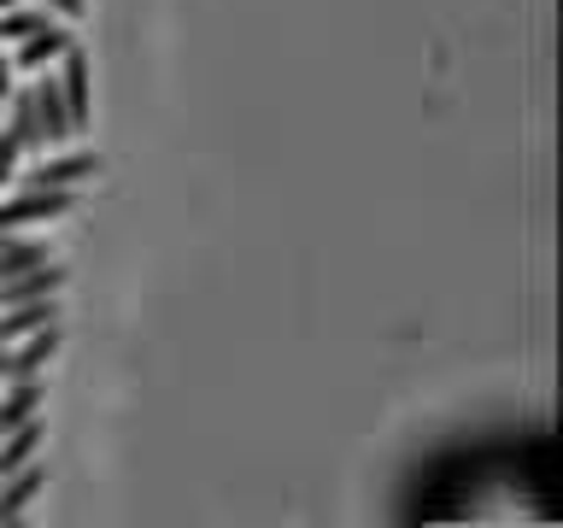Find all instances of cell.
<instances>
[{
	"mask_svg": "<svg viewBox=\"0 0 563 528\" xmlns=\"http://www.w3.org/2000/svg\"><path fill=\"white\" fill-rule=\"evenodd\" d=\"M70 206H77L70 188H24V194H12V200H0V241L18 235V229H30V223L65 218Z\"/></svg>",
	"mask_w": 563,
	"mask_h": 528,
	"instance_id": "1",
	"label": "cell"
},
{
	"mask_svg": "<svg viewBox=\"0 0 563 528\" xmlns=\"http://www.w3.org/2000/svg\"><path fill=\"white\" fill-rule=\"evenodd\" d=\"M59 95L70 106V123L88 130V118H95V70H88V53L77 42L59 53Z\"/></svg>",
	"mask_w": 563,
	"mask_h": 528,
	"instance_id": "2",
	"label": "cell"
},
{
	"mask_svg": "<svg viewBox=\"0 0 563 528\" xmlns=\"http://www.w3.org/2000/svg\"><path fill=\"white\" fill-rule=\"evenodd\" d=\"M82 176H100V153H65V158H42L30 165L18 183L24 188H77Z\"/></svg>",
	"mask_w": 563,
	"mask_h": 528,
	"instance_id": "3",
	"label": "cell"
},
{
	"mask_svg": "<svg viewBox=\"0 0 563 528\" xmlns=\"http://www.w3.org/2000/svg\"><path fill=\"white\" fill-rule=\"evenodd\" d=\"M47 323H59V294H47V299H18V306H0V346L24 341V334L47 329Z\"/></svg>",
	"mask_w": 563,
	"mask_h": 528,
	"instance_id": "4",
	"label": "cell"
},
{
	"mask_svg": "<svg viewBox=\"0 0 563 528\" xmlns=\"http://www.w3.org/2000/svg\"><path fill=\"white\" fill-rule=\"evenodd\" d=\"M59 352V323H47V329H35L24 334V341H12L7 346V382H24V376H42V364Z\"/></svg>",
	"mask_w": 563,
	"mask_h": 528,
	"instance_id": "5",
	"label": "cell"
},
{
	"mask_svg": "<svg viewBox=\"0 0 563 528\" xmlns=\"http://www.w3.org/2000/svg\"><path fill=\"white\" fill-rule=\"evenodd\" d=\"M35 130H42V147L47 141H70L77 123H70V106L59 95V77H42L35 82Z\"/></svg>",
	"mask_w": 563,
	"mask_h": 528,
	"instance_id": "6",
	"label": "cell"
},
{
	"mask_svg": "<svg viewBox=\"0 0 563 528\" xmlns=\"http://www.w3.org/2000/svg\"><path fill=\"white\" fill-rule=\"evenodd\" d=\"M70 42H77V35L59 30V24L47 18V24L35 30V35H24V42H18V53H12V70H47V65L59 59V53H65Z\"/></svg>",
	"mask_w": 563,
	"mask_h": 528,
	"instance_id": "7",
	"label": "cell"
},
{
	"mask_svg": "<svg viewBox=\"0 0 563 528\" xmlns=\"http://www.w3.org/2000/svg\"><path fill=\"white\" fill-rule=\"evenodd\" d=\"M65 288V271L59 264H35V271H18V276H7L0 282V306H18V299H47V294H59Z\"/></svg>",
	"mask_w": 563,
	"mask_h": 528,
	"instance_id": "8",
	"label": "cell"
},
{
	"mask_svg": "<svg viewBox=\"0 0 563 528\" xmlns=\"http://www.w3.org/2000/svg\"><path fill=\"white\" fill-rule=\"evenodd\" d=\"M42 399H47L42 376L7 382V394H0V435H7V429H18V422H30V417H42Z\"/></svg>",
	"mask_w": 563,
	"mask_h": 528,
	"instance_id": "9",
	"label": "cell"
},
{
	"mask_svg": "<svg viewBox=\"0 0 563 528\" xmlns=\"http://www.w3.org/2000/svg\"><path fill=\"white\" fill-rule=\"evenodd\" d=\"M42 487H47V470L42 464H24V470L0 475V522H18V510H24Z\"/></svg>",
	"mask_w": 563,
	"mask_h": 528,
	"instance_id": "10",
	"label": "cell"
},
{
	"mask_svg": "<svg viewBox=\"0 0 563 528\" xmlns=\"http://www.w3.org/2000/svg\"><path fill=\"white\" fill-rule=\"evenodd\" d=\"M42 417H30V422H18V429L0 435V475H12V470H24L35 464V452H42Z\"/></svg>",
	"mask_w": 563,
	"mask_h": 528,
	"instance_id": "11",
	"label": "cell"
},
{
	"mask_svg": "<svg viewBox=\"0 0 563 528\" xmlns=\"http://www.w3.org/2000/svg\"><path fill=\"white\" fill-rule=\"evenodd\" d=\"M47 258H53L47 241H35V235H7V241H0V282L18 276V271H35V264H47Z\"/></svg>",
	"mask_w": 563,
	"mask_h": 528,
	"instance_id": "12",
	"label": "cell"
},
{
	"mask_svg": "<svg viewBox=\"0 0 563 528\" xmlns=\"http://www.w3.org/2000/svg\"><path fill=\"white\" fill-rule=\"evenodd\" d=\"M12 118H7V130L24 141V153H35L42 147V130H35V88H12Z\"/></svg>",
	"mask_w": 563,
	"mask_h": 528,
	"instance_id": "13",
	"label": "cell"
},
{
	"mask_svg": "<svg viewBox=\"0 0 563 528\" xmlns=\"http://www.w3.org/2000/svg\"><path fill=\"white\" fill-rule=\"evenodd\" d=\"M42 24H47V7H7V12H0V47L24 42V35H35Z\"/></svg>",
	"mask_w": 563,
	"mask_h": 528,
	"instance_id": "14",
	"label": "cell"
},
{
	"mask_svg": "<svg viewBox=\"0 0 563 528\" xmlns=\"http://www.w3.org/2000/svg\"><path fill=\"white\" fill-rule=\"evenodd\" d=\"M18 153H24V141H18L12 130H0V176H7V183L18 176Z\"/></svg>",
	"mask_w": 563,
	"mask_h": 528,
	"instance_id": "15",
	"label": "cell"
},
{
	"mask_svg": "<svg viewBox=\"0 0 563 528\" xmlns=\"http://www.w3.org/2000/svg\"><path fill=\"white\" fill-rule=\"evenodd\" d=\"M47 7L59 12V18H82V12H88V0H47Z\"/></svg>",
	"mask_w": 563,
	"mask_h": 528,
	"instance_id": "16",
	"label": "cell"
},
{
	"mask_svg": "<svg viewBox=\"0 0 563 528\" xmlns=\"http://www.w3.org/2000/svg\"><path fill=\"white\" fill-rule=\"evenodd\" d=\"M7 95H12V59L0 53V100H7Z\"/></svg>",
	"mask_w": 563,
	"mask_h": 528,
	"instance_id": "17",
	"label": "cell"
},
{
	"mask_svg": "<svg viewBox=\"0 0 563 528\" xmlns=\"http://www.w3.org/2000/svg\"><path fill=\"white\" fill-rule=\"evenodd\" d=\"M0 382H7V346H0Z\"/></svg>",
	"mask_w": 563,
	"mask_h": 528,
	"instance_id": "18",
	"label": "cell"
},
{
	"mask_svg": "<svg viewBox=\"0 0 563 528\" xmlns=\"http://www.w3.org/2000/svg\"><path fill=\"white\" fill-rule=\"evenodd\" d=\"M0 188H7V176H0Z\"/></svg>",
	"mask_w": 563,
	"mask_h": 528,
	"instance_id": "19",
	"label": "cell"
}]
</instances>
